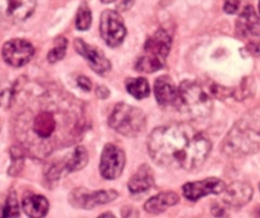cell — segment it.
<instances>
[{
	"label": "cell",
	"instance_id": "ffe728a7",
	"mask_svg": "<svg viewBox=\"0 0 260 218\" xmlns=\"http://www.w3.org/2000/svg\"><path fill=\"white\" fill-rule=\"evenodd\" d=\"M22 208L29 217H45L49 212V202L42 195H28L22 202Z\"/></svg>",
	"mask_w": 260,
	"mask_h": 218
},
{
	"label": "cell",
	"instance_id": "1f68e13d",
	"mask_svg": "<svg viewBox=\"0 0 260 218\" xmlns=\"http://www.w3.org/2000/svg\"><path fill=\"white\" fill-rule=\"evenodd\" d=\"M259 13H260V2H259Z\"/></svg>",
	"mask_w": 260,
	"mask_h": 218
},
{
	"label": "cell",
	"instance_id": "5bb4252c",
	"mask_svg": "<svg viewBox=\"0 0 260 218\" xmlns=\"http://www.w3.org/2000/svg\"><path fill=\"white\" fill-rule=\"evenodd\" d=\"M154 96L162 109L177 110L179 107V88L175 86L170 77L162 76L156 79Z\"/></svg>",
	"mask_w": 260,
	"mask_h": 218
},
{
	"label": "cell",
	"instance_id": "44dd1931",
	"mask_svg": "<svg viewBox=\"0 0 260 218\" xmlns=\"http://www.w3.org/2000/svg\"><path fill=\"white\" fill-rule=\"evenodd\" d=\"M126 89L134 99L142 100L146 99L151 94L149 83L146 78H130L126 79Z\"/></svg>",
	"mask_w": 260,
	"mask_h": 218
},
{
	"label": "cell",
	"instance_id": "d6a6232c",
	"mask_svg": "<svg viewBox=\"0 0 260 218\" xmlns=\"http://www.w3.org/2000/svg\"><path fill=\"white\" fill-rule=\"evenodd\" d=\"M0 128H2V122H0Z\"/></svg>",
	"mask_w": 260,
	"mask_h": 218
},
{
	"label": "cell",
	"instance_id": "9a60e30c",
	"mask_svg": "<svg viewBox=\"0 0 260 218\" xmlns=\"http://www.w3.org/2000/svg\"><path fill=\"white\" fill-rule=\"evenodd\" d=\"M74 49L87 60L91 69L96 72L97 74H105L111 69V63L105 56L104 52L96 47L91 46V45L86 44L83 40H74Z\"/></svg>",
	"mask_w": 260,
	"mask_h": 218
},
{
	"label": "cell",
	"instance_id": "8fae6325",
	"mask_svg": "<svg viewBox=\"0 0 260 218\" xmlns=\"http://www.w3.org/2000/svg\"><path fill=\"white\" fill-rule=\"evenodd\" d=\"M34 54L35 49L31 42L22 39H14L6 42L2 49L4 61L16 68L26 65L32 59Z\"/></svg>",
	"mask_w": 260,
	"mask_h": 218
},
{
	"label": "cell",
	"instance_id": "8992f818",
	"mask_svg": "<svg viewBox=\"0 0 260 218\" xmlns=\"http://www.w3.org/2000/svg\"><path fill=\"white\" fill-rule=\"evenodd\" d=\"M109 125L125 137H137L146 128V115L141 109L130 105L117 104L109 117Z\"/></svg>",
	"mask_w": 260,
	"mask_h": 218
},
{
	"label": "cell",
	"instance_id": "4dcf8cb0",
	"mask_svg": "<svg viewBox=\"0 0 260 218\" xmlns=\"http://www.w3.org/2000/svg\"><path fill=\"white\" fill-rule=\"evenodd\" d=\"M101 2L105 4H109V3H112V2H115V0H101Z\"/></svg>",
	"mask_w": 260,
	"mask_h": 218
},
{
	"label": "cell",
	"instance_id": "4316f807",
	"mask_svg": "<svg viewBox=\"0 0 260 218\" xmlns=\"http://www.w3.org/2000/svg\"><path fill=\"white\" fill-rule=\"evenodd\" d=\"M240 3H241V0H224V12L227 14L236 13L240 7Z\"/></svg>",
	"mask_w": 260,
	"mask_h": 218
},
{
	"label": "cell",
	"instance_id": "30bf717a",
	"mask_svg": "<svg viewBox=\"0 0 260 218\" xmlns=\"http://www.w3.org/2000/svg\"><path fill=\"white\" fill-rule=\"evenodd\" d=\"M88 162V153L87 149L82 145H78L72 151L67 160L59 162H54L46 171V176L49 180H57L64 172H74L82 170Z\"/></svg>",
	"mask_w": 260,
	"mask_h": 218
},
{
	"label": "cell",
	"instance_id": "ac0fdd59",
	"mask_svg": "<svg viewBox=\"0 0 260 218\" xmlns=\"http://www.w3.org/2000/svg\"><path fill=\"white\" fill-rule=\"evenodd\" d=\"M237 31L244 36H260V18L251 6H247L237 19Z\"/></svg>",
	"mask_w": 260,
	"mask_h": 218
},
{
	"label": "cell",
	"instance_id": "7402d4cb",
	"mask_svg": "<svg viewBox=\"0 0 260 218\" xmlns=\"http://www.w3.org/2000/svg\"><path fill=\"white\" fill-rule=\"evenodd\" d=\"M11 156H12V165L9 169V175L16 176L21 172L22 167H23L24 161V149L21 145H13L11 148Z\"/></svg>",
	"mask_w": 260,
	"mask_h": 218
},
{
	"label": "cell",
	"instance_id": "277c9868",
	"mask_svg": "<svg viewBox=\"0 0 260 218\" xmlns=\"http://www.w3.org/2000/svg\"><path fill=\"white\" fill-rule=\"evenodd\" d=\"M213 109L212 97L199 83L184 81L179 87V110L191 120L206 119Z\"/></svg>",
	"mask_w": 260,
	"mask_h": 218
},
{
	"label": "cell",
	"instance_id": "9c48e42d",
	"mask_svg": "<svg viewBox=\"0 0 260 218\" xmlns=\"http://www.w3.org/2000/svg\"><path fill=\"white\" fill-rule=\"evenodd\" d=\"M125 166V153L115 144H106L101 154L100 172L106 180H114L122 174Z\"/></svg>",
	"mask_w": 260,
	"mask_h": 218
},
{
	"label": "cell",
	"instance_id": "3957f363",
	"mask_svg": "<svg viewBox=\"0 0 260 218\" xmlns=\"http://www.w3.org/2000/svg\"><path fill=\"white\" fill-rule=\"evenodd\" d=\"M260 151V107L249 110L231 128L222 142L226 156L239 159Z\"/></svg>",
	"mask_w": 260,
	"mask_h": 218
},
{
	"label": "cell",
	"instance_id": "ba28073f",
	"mask_svg": "<svg viewBox=\"0 0 260 218\" xmlns=\"http://www.w3.org/2000/svg\"><path fill=\"white\" fill-rule=\"evenodd\" d=\"M36 9V0H0V22L26 21Z\"/></svg>",
	"mask_w": 260,
	"mask_h": 218
},
{
	"label": "cell",
	"instance_id": "484cf974",
	"mask_svg": "<svg viewBox=\"0 0 260 218\" xmlns=\"http://www.w3.org/2000/svg\"><path fill=\"white\" fill-rule=\"evenodd\" d=\"M2 215H4V217H16V215H19V204L14 193H12L8 197V199H7Z\"/></svg>",
	"mask_w": 260,
	"mask_h": 218
},
{
	"label": "cell",
	"instance_id": "7c38bea8",
	"mask_svg": "<svg viewBox=\"0 0 260 218\" xmlns=\"http://www.w3.org/2000/svg\"><path fill=\"white\" fill-rule=\"evenodd\" d=\"M117 198L115 190H101V192H88L84 188H78L71 194L72 205L83 209H92L97 205L107 204Z\"/></svg>",
	"mask_w": 260,
	"mask_h": 218
},
{
	"label": "cell",
	"instance_id": "83f0119b",
	"mask_svg": "<svg viewBox=\"0 0 260 218\" xmlns=\"http://www.w3.org/2000/svg\"><path fill=\"white\" fill-rule=\"evenodd\" d=\"M136 3V0H116V7L120 11H126Z\"/></svg>",
	"mask_w": 260,
	"mask_h": 218
},
{
	"label": "cell",
	"instance_id": "6da1fadb",
	"mask_svg": "<svg viewBox=\"0 0 260 218\" xmlns=\"http://www.w3.org/2000/svg\"><path fill=\"white\" fill-rule=\"evenodd\" d=\"M13 128L24 152L45 160L81 139L86 130L83 105L57 87L35 84L23 97Z\"/></svg>",
	"mask_w": 260,
	"mask_h": 218
},
{
	"label": "cell",
	"instance_id": "cb8c5ba5",
	"mask_svg": "<svg viewBox=\"0 0 260 218\" xmlns=\"http://www.w3.org/2000/svg\"><path fill=\"white\" fill-rule=\"evenodd\" d=\"M92 22V13L91 9L88 8L87 3H82V6L79 7L78 14H77V28L81 29V31H86L89 28Z\"/></svg>",
	"mask_w": 260,
	"mask_h": 218
},
{
	"label": "cell",
	"instance_id": "603a6c76",
	"mask_svg": "<svg viewBox=\"0 0 260 218\" xmlns=\"http://www.w3.org/2000/svg\"><path fill=\"white\" fill-rule=\"evenodd\" d=\"M67 47H68V41L64 39V37H59L55 42V46L52 47L51 51L47 54V60H49L51 64L59 61L64 57L65 52H67Z\"/></svg>",
	"mask_w": 260,
	"mask_h": 218
},
{
	"label": "cell",
	"instance_id": "5b68a950",
	"mask_svg": "<svg viewBox=\"0 0 260 218\" xmlns=\"http://www.w3.org/2000/svg\"><path fill=\"white\" fill-rule=\"evenodd\" d=\"M171 35L164 28L154 32L144 45L143 55L138 59L136 69L141 73H153L164 68L171 50Z\"/></svg>",
	"mask_w": 260,
	"mask_h": 218
},
{
	"label": "cell",
	"instance_id": "7a4b0ae2",
	"mask_svg": "<svg viewBox=\"0 0 260 218\" xmlns=\"http://www.w3.org/2000/svg\"><path fill=\"white\" fill-rule=\"evenodd\" d=\"M147 145L157 165L182 170L202 166L212 149L211 140L185 122L157 128L148 137Z\"/></svg>",
	"mask_w": 260,
	"mask_h": 218
},
{
	"label": "cell",
	"instance_id": "2e32d148",
	"mask_svg": "<svg viewBox=\"0 0 260 218\" xmlns=\"http://www.w3.org/2000/svg\"><path fill=\"white\" fill-rule=\"evenodd\" d=\"M222 194H223V202L227 205L241 208L247 204L252 198V188L245 181H235L224 188Z\"/></svg>",
	"mask_w": 260,
	"mask_h": 218
},
{
	"label": "cell",
	"instance_id": "e0dca14e",
	"mask_svg": "<svg viewBox=\"0 0 260 218\" xmlns=\"http://www.w3.org/2000/svg\"><path fill=\"white\" fill-rule=\"evenodd\" d=\"M153 186V171L147 165H143L127 182V188H129V192L132 194H142V193H146L147 190L152 189Z\"/></svg>",
	"mask_w": 260,
	"mask_h": 218
},
{
	"label": "cell",
	"instance_id": "4fadbf2b",
	"mask_svg": "<svg viewBox=\"0 0 260 218\" xmlns=\"http://www.w3.org/2000/svg\"><path fill=\"white\" fill-rule=\"evenodd\" d=\"M226 185L222 180L217 177H208L202 181L187 182L182 186V194L187 200L197 202L201 198L207 197L209 194H221Z\"/></svg>",
	"mask_w": 260,
	"mask_h": 218
},
{
	"label": "cell",
	"instance_id": "52a82bcc",
	"mask_svg": "<svg viewBox=\"0 0 260 218\" xmlns=\"http://www.w3.org/2000/svg\"><path fill=\"white\" fill-rule=\"evenodd\" d=\"M100 32L109 46L116 47L124 41L126 36L124 21L121 16L115 11H105L100 21Z\"/></svg>",
	"mask_w": 260,
	"mask_h": 218
},
{
	"label": "cell",
	"instance_id": "d6986e66",
	"mask_svg": "<svg viewBox=\"0 0 260 218\" xmlns=\"http://www.w3.org/2000/svg\"><path fill=\"white\" fill-rule=\"evenodd\" d=\"M177 203H179V195L176 193L165 192L159 193V194L154 195L151 199L147 200L146 204H144V209L151 214H159V213L165 212L167 208L172 207Z\"/></svg>",
	"mask_w": 260,
	"mask_h": 218
},
{
	"label": "cell",
	"instance_id": "f1b7e54d",
	"mask_svg": "<svg viewBox=\"0 0 260 218\" xmlns=\"http://www.w3.org/2000/svg\"><path fill=\"white\" fill-rule=\"evenodd\" d=\"M77 82H78L79 87H81L83 91L87 92V91H89V89H91V81H89L87 77L81 76L78 79H77Z\"/></svg>",
	"mask_w": 260,
	"mask_h": 218
},
{
	"label": "cell",
	"instance_id": "f546056e",
	"mask_svg": "<svg viewBox=\"0 0 260 218\" xmlns=\"http://www.w3.org/2000/svg\"><path fill=\"white\" fill-rule=\"evenodd\" d=\"M97 95H99V97H101V99H106V97L110 95V92L106 87L100 86L99 88H97Z\"/></svg>",
	"mask_w": 260,
	"mask_h": 218
},
{
	"label": "cell",
	"instance_id": "d4e9b609",
	"mask_svg": "<svg viewBox=\"0 0 260 218\" xmlns=\"http://www.w3.org/2000/svg\"><path fill=\"white\" fill-rule=\"evenodd\" d=\"M16 86L2 84L0 86V107H9L16 99Z\"/></svg>",
	"mask_w": 260,
	"mask_h": 218
}]
</instances>
